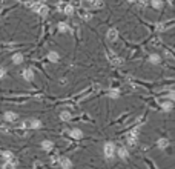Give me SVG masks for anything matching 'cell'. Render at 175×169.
Here are the masks:
<instances>
[{
	"mask_svg": "<svg viewBox=\"0 0 175 169\" xmlns=\"http://www.w3.org/2000/svg\"><path fill=\"white\" fill-rule=\"evenodd\" d=\"M138 134H140V128H138V126L128 132V135H126V141H128V146H129V148L135 146V144L138 143Z\"/></svg>",
	"mask_w": 175,
	"mask_h": 169,
	"instance_id": "6da1fadb",
	"label": "cell"
},
{
	"mask_svg": "<svg viewBox=\"0 0 175 169\" xmlns=\"http://www.w3.org/2000/svg\"><path fill=\"white\" fill-rule=\"evenodd\" d=\"M103 155L106 160H112L115 157V144L112 141H106L103 144Z\"/></svg>",
	"mask_w": 175,
	"mask_h": 169,
	"instance_id": "7a4b0ae2",
	"label": "cell"
},
{
	"mask_svg": "<svg viewBox=\"0 0 175 169\" xmlns=\"http://www.w3.org/2000/svg\"><path fill=\"white\" fill-rule=\"evenodd\" d=\"M117 155H118L121 160H126V158L129 157V149H128L126 146H120V148L117 149Z\"/></svg>",
	"mask_w": 175,
	"mask_h": 169,
	"instance_id": "3957f363",
	"label": "cell"
},
{
	"mask_svg": "<svg viewBox=\"0 0 175 169\" xmlns=\"http://www.w3.org/2000/svg\"><path fill=\"white\" fill-rule=\"evenodd\" d=\"M59 166H60L62 169H71V167H72V161H71V158H68V157H62Z\"/></svg>",
	"mask_w": 175,
	"mask_h": 169,
	"instance_id": "277c9868",
	"label": "cell"
},
{
	"mask_svg": "<svg viewBox=\"0 0 175 169\" xmlns=\"http://www.w3.org/2000/svg\"><path fill=\"white\" fill-rule=\"evenodd\" d=\"M69 137L76 138V140H80V138H83V131L79 129V128H74V129L69 131Z\"/></svg>",
	"mask_w": 175,
	"mask_h": 169,
	"instance_id": "5b68a950",
	"label": "cell"
},
{
	"mask_svg": "<svg viewBox=\"0 0 175 169\" xmlns=\"http://www.w3.org/2000/svg\"><path fill=\"white\" fill-rule=\"evenodd\" d=\"M106 39H108L109 42H115V40L118 39V31H117L115 28H111V29L106 32Z\"/></svg>",
	"mask_w": 175,
	"mask_h": 169,
	"instance_id": "8992f818",
	"label": "cell"
},
{
	"mask_svg": "<svg viewBox=\"0 0 175 169\" xmlns=\"http://www.w3.org/2000/svg\"><path fill=\"white\" fill-rule=\"evenodd\" d=\"M22 76H23V79L26 80V82H32L34 80V72H32V69H23V72H22Z\"/></svg>",
	"mask_w": 175,
	"mask_h": 169,
	"instance_id": "52a82bcc",
	"label": "cell"
},
{
	"mask_svg": "<svg viewBox=\"0 0 175 169\" xmlns=\"http://www.w3.org/2000/svg\"><path fill=\"white\" fill-rule=\"evenodd\" d=\"M167 146H169V140H167V138L161 137V138H158V140H157V148H158V149H161V151H163V149H166Z\"/></svg>",
	"mask_w": 175,
	"mask_h": 169,
	"instance_id": "ba28073f",
	"label": "cell"
},
{
	"mask_svg": "<svg viewBox=\"0 0 175 169\" xmlns=\"http://www.w3.org/2000/svg\"><path fill=\"white\" fill-rule=\"evenodd\" d=\"M28 126L32 128V129H40L42 128V122L37 118H32V120H28Z\"/></svg>",
	"mask_w": 175,
	"mask_h": 169,
	"instance_id": "9c48e42d",
	"label": "cell"
},
{
	"mask_svg": "<svg viewBox=\"0 0 175 169\" xmlns=\"http://www.w3.org/2000/svg\"><path fill=\"white\" fill-rule=\"evenodd\" d=\"M172 108H173V102H170V100H164V102L161 103V109H163L164 112H170Z\"/></svg>",
	"mask_w": 175,
	"mask_h": 169,
	"instance_id": "30bf717a",
	"label": "cell"
},
{
	"mask_svg": "<svg viewBox=\"0 0 175 169\" xmlns=\"http://www.w3.org/2000/svg\"><path fill=\"white\" fill-rule=\"evenodd\" d=\"M48 60L51 62V63H57L60 60V56L56 51H51V52H48Z\"/></svg>",
	"mask_w": 175,
	"mask_h": 169,
	"instance_id": "8fae6325",
	"label": "cell"
},
{
	"mask_svg": "<svg viewBox=\"0 0 175 169\" xmlns=\"http://www.w3.org/2000/svg\"><path fill=\"white\" fill-rule=\"evenodd\" d=\"M147 60H149V63H152V65H160L161 63V59H160L158 54H151Z\"/></svg>",
	"mask_w": 175,
	"mask_h": 169,
	"instance_id": "7c38bea8",
	"label": "cell"
},
{
	"mask_svg": "<svg viewBox=\"0 0 175 169\" xmlns=\"http://www.w3.org/2000/svg\"><path fill=\"white\" fill-rule=\"evenodd\" d=\"M15 166H17V160L15 158L14 160H6L3 163V169H15Z\"/></svg>",
	"mask_w": 175,
	"mask_h": 169,
	"instance_id": "4fadbf2b",
	"label": "cell"
},
{
	"mask_svg": "<svg viewBox=\"0 0 175 169\" xmlns=\"http://www.w3.org/2000/svg\"><path fill=\"white\" fill-rule=\"evenodd\" d=\"M42 148H43L45 151H51V149L54 148V143H52L51 140H43V141H42Z\"/></svg>",
	"mask_w": 175,
	"mask_h": 169,
	"instance_id": "5bb4252c",
	"label": "cell"
},
{
	"mask_svg": "<svg viewBox=\"0 0 175 169\" xmlns=\"http://www.w3.org/2000/svg\"><path fill=\"white\" fill-rule=\"evenodd\" d=\"M72 118V114L68 112V111H62L60 112V120H63V122H69V120Z\"/></svg>",
	"mask_w": 175,
	"mask_h": 169,
	"instance_id": "9a60e30c",
	"label": "cell"
},
{
	"mask_svg": "<svg viewBox=\"0 0 175 169\" xmlns=\"http://www.w3.org/2000/svg\"><path fill=\"white\" fill-rule=\"evenodd\" d=\"M59 31H60V32H69V31H71V28H69L68 23L60 22V23H59Z\"/></svg>",
	"mask_w": 175,
	"mask_h": 169,
	"instance_id": "2e32d148",
	"label": "cell"
},
{
	"mask_svg": "<svg viewBox=\"0 0 175 169\" xmlns=\"http://www.w3.org/2000/svg\"><path fill=\"white\" fill-rule=\"evenodd\" d=\"M5 120H6V122H15L17 114L15 112H5Z\"/></svg>",
	"mask_w": 175,
	"mask_h": 169,
	"instance_id": "e0dca14e",
	"label": "cell"
},
{
	"mask_svg": "<svg viewBox=\"0 0 175 169\" xmlns=\"http://www.w3.org/2000/svg\"><path fill=\"white\" fill-rule=\"evenodd\" d=\"M12 63H15V65L23 63V54H20V52L14 54V56H12Z\"/></svg>",
	"mask_w": 175,
	"mask_h": 169,
	"instance_id": "ac0fdd59",
	"label": "cell"
},
{
	"mask_svg": "<svg viewBox=\"0 0 175 169\" xmlns=\"http://www.w3.org/2000/svg\"><path fill=\"white\" fill-rule=\"evenodd\" d=\"M151 5L154 9H161L163 8V0H151Z\"/></svg>",
	"mask_w": 175,
	"mask_h": 169,
	"instance_id": "d6986e66",
	"label": "cell"
},
{
	"mask_svg": "<svg viewBox=\"0 0 175 169\" xmlns=\"http://www.w3.org/2000/svg\"><path fill=\"white\" fill-rule=\"evenodd\" d=\"M63 12H65L66 15H72V14H74V6H72L71 3H68V5L63 8Z\"/></svg>",
	"mask_w": 175,
	"mask_h": 169,
	"instance_id": "ffe728a7",
	"label": "cell"
},
{
	"mask_svg": "<svg viewBox=\"0 0 175 169\" xmlns=\"http://www.w3.org/2000/svg\"><path fill=\"white\" fill-rule=\"evenodd\" d=\"M48 12H49V9H48V6H46V5H42L37 14H40L42 17H46V15H48Z\"/></svg>",
	"mask_w": 175,
	"mask_h": 169,
	"instance_id": "44dd1931",
	"label": "cell"
},
{
	"mask_svg": "<svg viewBox=\"0 0 175 169\" xmlns=\"http://www.w3.org/2000/svg\"><path fill=\"white\" fill-rule=\"evenodd\" d=\"M2 157H3L5 160H14V154L9 152V151H3V152H2Z\"/></svg>",
	"mask_w": 175,
	"mask_h": 169,
	"instance_id": "7402d4cb",
	"label": "cell"
},
{
	"mask_svg": "<svg viewBox=\"0 0 175 169\" xmlns=\"http://www.w3.org/2000/svg\"><path fill=\"white\" fill-rule=\"evenodd\" d=\"M109 97L111 99H118L120 97V91L118 89H111L109 91Z\"/></svg>",
	"mask_w": 175,
	"mask_h": 169,
	"instance_id": "603a6c76",
	"label": "cell"
},
{
	"mask_svg": "<svg viewBox=\"0 0 175 169\" xmlns=\"http://www.w3.org/2000/svg\"><path fill=\"white\" fill-rule=\"evenodd\" d=\"M167 100L175 102V89H170V91L167 92Z\"/></svg>",
	"mask_w": 175,
	"mask_h": 169,
	"instance_id": "cb8c5ba5",
	"label": "cell"
},
{
	"mask_svg": "<svg viewBox=\"0 0 175 169\" xmlns=\"http://www.w3.org/2000/svg\"><path fill=\"white\" fill-rule=\"evenodd\" d=\"M94 8H102L103 6V3H102V0H94V2L91 3Z\"/></svg>",
	"mask_w": 175,
	"mask_h": 169,
	"instance_id": "d4e9b609",
	"label": "cell"
},
{
	"mask_svg": "<svg viewBox=\"0 0 175 169\" xmlns=\"http://www.w3.org/2000/svg\"><path fill=\"white\" fill-rule=\"evenodd\" d=\"M59 163H60V157H52L51 158V164L52 166H59Z\"/></svg>",
	"mask_w": 175,
	"mask_h": 169,
	"instance_id": "484cf974",
	"label": "cell"
},
{
	"mask_svg": "<svg viewBox=\"0 0 175 169\" xmlns=\"http://www.w3.org/2000/svg\"><path fill=\"white\" fill-rule=\"evenodd\" d=\"M5 74H6V69L5 68H0V79H3Z\"/></svg>",
	"mask_w": 175,
	"mask_h": 169,
	"instance_id": "4316f807",
	"label": "cell"
},
{
	"mask_svg": "<svg viewBox=\"0 0 175 169\" xmlns=\"http://www.w3.org/2000/svg\"><path fill=\"white\" fill-rule=\"evenodd\" d=\"M91 17H92V15H89V14H83V19H85V20H89Z\"/></svg>",
	"mask_w": 175,
	"mask_h": 169,
	"instance_id": "83f0119b",
	"label": "cell"
},
{
	"mask_svg": "<svg viewBox=\"0 0 175 169\" xmlns=\"http://www.w3.org/2000/svg\"><path fill=\"white\" fill-rule=\"evenodd\" d=\"M138 2H140V3H146V2H147V0H138Z\"/></svg>",
	"mask_w": 175,
	"mask_h": 169,
	"instance_id": "f1b7e54d",
	"label": "cell"
},
{
	"mask_svg": "<svg viewBox=\"0 0 175 169\" xmlns=\"http://www.w3.org/2000/svg\"><path fill=\"white\" fill-rule=\"evenodd\" d=\"M126 2H129V3H134V2H135V0H126Z\"/></svg>",
	"mask_w": 175,
	"mask_h": 169,
	"instance_id": "f546056e",
	"label": "cell"
},
{
	"mask_svg": "<svg viewBox=\"0 0 175 169\" xmlns=\"http://www.w3.org/2000/svg\"><path fill=\"white\" fill-rule=\"evenodd\" d=\"M166 2H169V3H173V0H166Z\"/></svg>",
	"mask_w": 175,
	"mask_h": 169,
	"instance_id": "4dcf8cb0",
	"label": "cell"
},
{
	"mask_svg": "<svg viewBox=\"0 0 175 169\" xmlns=\"http://www.w3.org/2000/svg\"><path fill=\"white\" fill-rule=\"evenodd\" d=\"M86 2H89V3H92V2H94V0H86Z\"/></svg>",
	"mask_w": 175,
	"mask_h": 169,
	"instance_id": "1f68e13d",
	"label": "cell"
},
{
	"mask_svg": "<svg viewBox=\"0 0 175 169\" xmlns=\"http://www.w3.org/2000/svg\"><path fill=\"white\" fill-rule=\"evenodd\" d=\"M39 2H40V3H43V2H46V0H39Z\"/></svg>",
	"mask_w": 175,
	"mask_h": 169,
	"instance_id": "d6a6232c",
	"label": "cell"
}]
</instances>
